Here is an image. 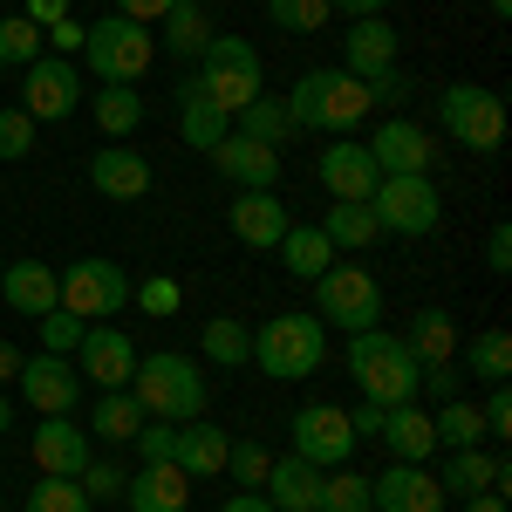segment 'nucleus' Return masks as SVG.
Segmentation results:
<instances>
[{"mask_svg": "<svg viewBox=\"0 0 512 512\" xmlns=\"http://www.w3.org/2000/svg\"><path fill=\"white\" fill-rule=\"evenodd\" d=\"M321 233H328L335 253H369V246L383 239V226H376V212H369L362 198H335L328 219H321Z\"/></svg>", "mask_w": 512, "mask_h": 512, "instance_id": "31", "label": "nucleus"}, {"mask_svg": "<svg viewBox=\"0 0 512 512\" xmlns=\"http://www.w3.org/2000/svg\"><path fill=\"white\" fill-rule=\"evenodd\" d=\"M472 376L478 383H506L512 376V335L506 328H478L472 335Z\"/></svg>", "mask_w": 512, "mask_h": 512, "instance_id": "40", "label": "nucleus"}, {"mask_svg": "<svg viewBox=\"0 0 512 512\" xmlns=\"http://www.w3.org/2000/svg\"><path fill=\"white\" fill-rule=\"evenodd\" d=\"M35 465L48 478H82V465H89V431H82L76 417H41L35 424Z\"/></svg>", "mask_w": 512, "mask_h": 512, "instance_id": "22", "label": "nucleus"}, {"mask_svg": "<svg viewBox=\"0 0 512 512\" xmlns=\"http://www.w3.org/2000/svg\"><path fill=\"white\" fill-rule=\"evenodd\" d=\"M226 451H233V437L219 431V424H205V417H192V424H178L171 465L185 478H226Z\"/></svg>", "mask_w": 512, "mask_h": 512, "instance_id": "26", "label": "nucleus"}, {"mask_svg": "<svg viewBox=\"0 0 512 512\" xmlns=\"http://www.w3.org/2000/svg\"><path fill=\"white\" fill-rule=\"evenodd\" d=\"M21 14H28V21H35L41 35H48V28H55V21H69V0H28V7H21Z\"/></svg>", "mask_w": 512, "mask_h": 512, "instance_id": "55", "label": "nucleus"}, {"mask_svg": "<svg viewBox=\"0 0 512 512\" xmlns=\"http://www.w3.org/2000/svg\"><path fill=\"white\" fill-rule=\"evenodd\" d=\"M226 130H233V117H226L219 103H205L198 82H185V89H178V137H185L192 151H212Z\"/></svg>", "mask_w": 512, "mask_h": 512, "instance_id": "33", "label": "nucleus"}, {"mask_svg": "<svg viewBox=\"0 0 512 512\" xmlns=\"http://www.w3.org/2000/svg\"><path fill=\"white\" fill-rule=\"evenodd\" d=\"M342 69H349L355 82H376V76L396 69V28L383 21V14L349 21V35H342Z\"/></svg>", "mask_w": 512, "mask_h": 512, "instance_id": "20", "label": "nucleus"}, {"mask_svg": "<svg viewBox=\"0 0 512 512\" xmlns=\"http://www.w3.org/2000/svg\"><path fill=\"white\" fill-rule=\"evenodd\" d=\"M280 260H287L294 280H321L335 267V246H328L321 226H287V233H280Z\"/></svg>", "mask_w": 512, "mask_h": 512, "instance_id": "36", "label": "nucleus"}, {"mask_svg": "<svg viewBox=\"0 0 512 512\" xmlns=\"http://www.w3.org/2000/svg\"><path fill=\"white\" fill-rule=\"evenodd\" d=\"M219 512H274V499H267V492H233Z\"/></svg>", "mask_w": 512, "mask_h": 512, "instance_id": "58", "label": "nucleus"}, {"mask_svg": "<svg viewBox=\"0 0 512 512\" xmlns=\"http://www.w3.org/2000/svg\"><path fill=\"white\" fill-rule=\"evenodd\" d=\"M192 7H219V0H192Z\"/></svg>", "mask_w": 512, "mask_h": 512, "instance_id": "63", "label": "nucleus"}, {"mask_svg": "<svg viewBox=\"0 0 512 512\" xmlns=\"http://www.w3.org/2000/svg\"><path fill=\"white\" fill-rule=\"evenodd\" d=\"M55 287H62V308L69 315H117L123 301H130V274H123L117 260H69V267H55Z\"/></svg>", "mask_w": 512, "mask_h": 512, "instance_id": "11", "label": "nucleus"}, {"mask_svg": "<svg viewBox=\"0 0 512 512\" xmlns=\"http://www.w3.org/2000/svg\"><path fill=\"white\" fill-rule=\"evenodd\" d=\"M506 485H512V465H506V458H492L485 444H472V451H451V458H444V472H437V492H444V499L506 492Z\"/></svg>", "mask_w": 512, "mask_h": 512, "instance_id": "21", "label": "nucleus"}, {"mask_svg": "<svg viewBox=\"0 0 512 512\" xmlns=\"http://www.w3.org/2000/svg\"><path fill=\"white\" fill-rule=\"evenodd\" d=\"M130 396L144 403L151 424H192V417H205V369H198V355H178V349L137 355Z\"/></svg>", "mask_w": 512, "mask_h": 512, "instance_id": "1", "label": "nucleus"}, {"mask_svg": "<svg viewBox=\"0 0 512 512\" xmlns=\"http://www.w3.org/2000/svg\"><path fill=\"white\" fill-rule=\"evenodd\" d=\"M76 485L89 492V506H103V499H123V485H130V472H123L117 458H89Z\"/></svg>", "mask_w": 512, "mask_h": 512, "instance_id": "44", "label": "nucleus"}, {"mask_svg": "<svg viewBox=\"0 0 512 512\" xmlns=\"http://www.w3.org/2000/svg\"><path fill=\"white\" fill-rule=\"evenodd\" d=\"M287 437H294V458H308L315 472H335V465L355 458V431H349V410L342 403H301Z\"/></svg>", "mask_w": 512, "mask_h": 512, "instance_id": "10", "label": "nucleus"}, {"mask_svg": "<svg viewBox=\"0 0 512 512\" xmlns=\"http://www.w3.org/2000/svg\"><path fill=\"white\" fill-rule=\"evenodd\" d=\"M451 499L437 492L431 465H390L369 478V512H444Z\"/></svg>", "mask_w": 512, "mask_h": 512, "instance_id": "16", "label": "nucleus"}, {"mask_svg": "<svg viewBox=\"0 0 512 512\" xmlns=\"http://www.w3.org/2000/svg\"><path fill=\"white\" fill-rule=\"evenodd\" d=\"M267 472H274V451L260 437H239L233 451H226V478H239V492H260Z\"/></svg>", "mask_w": 512, "mask_h": 512, "instance_id": "41", "label": "nucleus"}, {"mask_svg": "<svg viewBox=\"0 0 512 512\" xmlns=\"http://www.w3.org/2000/svg\"><path fill=\"white\" fill-rule=\"evenodd\" d=\"M403 349L417 355V369H437V362H458V321L444 315V308H417V321H410V335H403Z\"/></svg>", "mask_w": 512, "mask_h": 512, "instance_id": "29", "label": "nucleus"}, {"mask_svg": "<svg viewBox=\"0 0 512 512\" xmlns=\"http://www.w3.org/2000/svg\"><path fill=\"white\" fill-rule=\"evenodd\" d=\"M14 431V403H7V396H0V437Z\"/></svg>", "mask_w": 512, "mask_h": 512, "instance_id": "61", "label": "nucleus"}, {"mask_svg": "<svg viewBox=\"0 0 512 512\" xmlns=\"http://www.w3.org/2000/svg\"><path fill=\"white\" fill-rule=\"evenodd\" d=\"M349 431H355V444H362V437H376V431H383V403H355V410H349Z\"/></svg>", "mask_w": 512, "mask_h": 512, "instance_id": "56", "label": "nucleus"}, {"mask_svg": "<svg viewBox=\"0 0 512 512\" xmlns=\"http://www.w3.org/2000/svg\"><path fill=\"white\" fill-rule=\"evenodd\" d=\"M205 158L219 164V178H233L239 192H274V185H280V151L253 144V137H239V130H226Z\"/></svg>", "mask_w": 512, "mask_h": 512, "instance_id": "19", "label": "nucleus"}, {"mask_svg": "<svg viewBox=\"0 0 512 512\" xmlns=\"http://www.w3.org/2000/svg\"><path fill=\"white\" fill-rule=\"evenodd\" d=\"M198 355H205L212 369H246V362H253V328L239 315H212L198 328Z\"/></svg>", "mask_w": 512, "mask_h": 512, "instance_id": "32", "label": "nucleus"}, {"mask_svg": "<svg viewBox=\"0 0 512 512\" xmlns=\"http://www.w3.org/2000/svg\"><path fill=\"white\" fill-rule=\"evenodd\" d=\"M35 158V117L28 110H0V164Z\"/></svg>", "mask_w": 512, "mask_h": 512, "instance_id": "45", "label": "nucleus"}, {"mask_svg": "<svg viewBox=\"0 0 512 512\" xmlns=\"http://www.w3.org/2000/svg\"><path fill=\"white\" fill-rule=\"evenodd\" d=\"M315 178L328 198H362L369 205V192L383 185V171H376V158H369V144H355V137H335L328 151L315 158Z\"/></svg>", "mask_w": 512, "mask_h": 512, "instance_id": "17", "label": "nucleus"}, {"mask_svg": "<svg viewBox=\"0 0 512 512\" xmlns=\"http://www.w3.org/2000/svg\"><path fill=\"white\" fill-rule=\"evenodd\" d=\"M267 21L280 35H315L328 28V0H267Z\"/></svg>", "mask_w": 512, "mask_h": 512, "instance_id": "42", "label": "nucleus"}, {"mask_svg": "<svg viewBox=\"0 0 512 512\" xmlns=\"http://www.w3.org/2000/svg\"><path fill=\"white\" fill-rule=\"evenodd\" d=\"M41 41H48V55H82V21L69 14V21H55Z\"/></svg>", "mask_w": 512, "mask_h": 512, "instance_id": "52", "label": "nucleus"}, {"mask_svg": "<svg viewBox=\"0 0 512 512\" xmlns=\"http://www.w3.org/2000/svg\"><path fill=\"white\" fill-rule=\"evenodd\" d=\"M349 376L355 390H362V403H410L417 396V355L403 349V335H390V328H362V335H349Z\"/></svg>", "mask_w": 512, "mask_h": 512, "instance_id": "3", "label": "nucleus"}, {"mask_svg": "<svg viewBox=\"0 0 512 512\" xmlns=\"http://www.w3.org/2000/svg\"><path fill=\"white\" fill-rule=\"evenodd\" d=\"M369 212H376V226L396 239H431L444 226V198H437L431 178H383L376 192H369Z\"/></svg>", "mask_w": 512, "mask_h": 512, "instance_id": "9", "label": "nucleus"}, {"mask_svg": "<svg viewBox=\"0 0 512 512\" xmlns=\"http://www.w3.org/2000/svg\"><path fill=\"white\" fill-rule=\"evenodd\" d=\"M178 301H185V294H178V280H144V308H151V315H178Z\"/></svg>", "mask_w": 512, "mask_h": 512, "instance_id": "51", "label": "nucleus"}, {"mask_svg": "<svg viewBox=\"0 0 512 512\" xmlns=\"http://www.w3.org/2000/svg\"><path fill=\"white\" fill-rule=\"evenodd\" d=\"M76 103H82V76H76L69 55H35V62L21 69V103H14V110H28L35 123L76 117Z\"/></svg>", "mask_w": 512, "mask_h": 512, "instance_id": "12", "label": "nucleus"}, {"mask_svg": "<svg viewBox=\"0 0 512 512\" xmlns=\"http://www.w3.org/2000/svg\"><path fill=\"white\" fill-rule=\"evenodd\" d=\"M89 431L103 437V444H130V437L144 431V403L130 390H103L89 403Z\"/></svg>", "mask_w": 512, "mask_h": 512, "instance_id": "35", "label": "nucleus"}, {"mask_svg": "<svg viewBox=\"0 0 512 512\" xmlns=\"http://www.w3.org/2000/svg\"><path fill=\"white\" fill-rule=\"evenodd\" d=\"M403 103H410V82H403V69H390V76L369 82V110H383V117H403Z\"/></svg>", "mask_w": 512, "mask_h": 512, "instance_id": "47", "label": "nucleus"}, {"mask_svg": "<svg viewBox=\"0 0 512 512\" xmlns=\"http://www.w3.org/2000/svg\"><path fill=\"white\" fill-rule=\"evenodd\" d=\"M369 158H376V171H383V178H431L437 144H431V130H424V123L383 117L376 130H369Z\"/></svg>", "mask_w": 512, "mask_h": 512, "instance_id": "14", "label": "nucleus"}, {"mask_svg": "<svg viewBox=\"0 0 512 512\" xmlns=\"http://www.w3.org/2000/svg\"><path fill=\"white\" fill-rule=\"evenodd\" d=\"M7 376H21V349H14V342H0V383H7Z\"/></svg>", "mask_w": 512, "mask_h": 512, "instance_id": "60", "label": "nucleus"}, {"mask_svg": "<svg viewBox=\"0 0 512 512\" xmlns=\"http://www.w3.org/2000/svg\"><path fill=\"white\" fill-rule=\"evenodd\" d=\"M205 41H212V21H205V7H192V0H178V7L158 21V48L178 55V62H198Z\"/></svg>", "mask_w": 512, "mask_h": 512, "instance_id": "34", "label": "nucleus"}, {"mask_svg": "<svg viewBox=\"0 0 512 512\" xmlns=\"http://www.w3.org/2000/svg\"><path fill=\"white\" fill-rule=\"evenodd\" d=\"M69 362L89 369V383H96V390H130V376H137V342L123 335L117 321H89Z\"/></svg>", "mask_w": 512, "mask_h": 512, "instance_id": "15", "label": "nucleus"}, {"mask_svg": "<svg viewBox=\"0 0 512 512\" xmlns=\"http://www.w3.org/2000/svg\"><path fill=\"white\" fill-rule=\"evenodd\" d=\"M226 226H233L239 246L260 253V246H280V233H287L294 219H287V205H280L274 192H239L233 205H226Z\"/></svg>", "mask_w": 512, "mask_h": 512, "instance_id": "25", "label": "nucleus"}, {"mask_svg": "<svg viewBox=\"0 0 512 512\" xmlns=\"http://www.w3.org/2000/svg\"><path fill=\"white\" fill-rule=\"evenodd\" d=\"M383 444H390V458L396 465H431V451H437V431H431V410L410 396V403H390L383 410Z\"/></svg>", "mask_w": 512, "mask_h": 512, "instance_id": "23", "label": "nucleus"}, {"mask_svg": "<svg viewBox=\"0 0 512 512\" xmlns=\"http://www.w3.org/2000/svg\"><path fill=\"white\" fill-rule=\"evenodd\" d=\"M123 506H130V512H185V506H192V478L178 472L171 458H158V465L130 472V485H123Z\"/></svg>", "mask_w": 512, "mask_h": 512, "instance_id": "24", "label": "nucleus"}, {"mask_svg": "<svg viewBox=\"0 0 512 512\" xmlns=\"http://www.w3.org/2000/svg\"><path fill=\"white\" fill-rule=\"evenodd\" d=\"M82 328H89L82 315H69V308H48V315H41V349H48V355H76Z\"/></svg>", "mask_w": 512, "mask_h": 512, "instance_id": "46", "label": "nucleus"}, {"mask_svg": "<svg viewBox=\"0 0 512 512\" xmlns=\"http://www.w3.org/2000/svg\"><path fill=\"white\" fill-rule=\"evenodd\" d=\"M130 444L144 451V465H158V458H171V444H178V424H144Z\"/></svg>", "mask_w": 512, "mask_h": 512, "instance_id": "50", "label": "nucleus"}, {"mask_svg": "<svg viewBox=\"0 0 512 512\" xmlns=\"http://www.w3.org/2000/svg\"><path fill=\"white\" fill-rule=\"evenodd\" d=\"M478 417H485V437H512V390L506 383H492V396L478 403Z\"/></svg>", "mask_w": 512, "mask_h": 512, "instance_id": "49", "label": "nucleus"}, {"mask_svg": "<svg viewBox=\"0 0 512 512\" xmlns=\"http://www.w3.org/2000/svg\"><path fill=\"white\" fill-rule=\"evenodd\" d=\"M431 431H437V451H472L485 444V417H478V403H437L431 410Z\"/></svg>", "mask_w": 512, "mask_h": 512, "instance_id": "38", "label": "nucleus"}, {"mask_svg": "<svg viewBox=\"0 0 512 512\" xmlns=\"http://www.w3.org/2000/svg\"><path fill=\"white\" fill-rule=\"evenodd\" d=\"M458 512H506V492H472V499H458Z\"/></svg>", "mask_w": 512, "mask_h": 512, "instance_id": "59", "label": "nucleus"}, {"mask_svg": "<svg viewBox=\"0 0 512 512\" xmlns=\"http://www.w3.org/2000/svg\"><path fill=\"white\" fill-rule=\"evenodd\" d=\"M89 117H96V130H103L110 144H123V137L144 123V96H137L130 82H96V96H89Z\"/></svg>", "mask_w": 512, "mask_h": 512, "instance_id": "30", "label": "nucleus"}, {"mask_svg": "<svg viewBox=\"0 0 512 512\" xmlns=\"http://www.w3.org/2000/svg\"><path fill=\"white\" fill-rule=\"evenodd\" d=\"M437 123H444V137L465 144V151H499V144H506V96L485 89V82H451V89L437 96Z\"/></svg>", "mask_w": 512, "mask_h": 512, "instance_id": "8", "label": "nucleus"}, {"mask_svg": "<svg viewBox=\"0 0 512 512\" xmlns=\"http://www.w3.org/2000/svg\"><path fill=\"white\" fill-rule=\"evenodd\" d=\"M89 185L103 198H117V205H137V198L158 185V171L144 151H130V144H103V151H89Z\"/></svg>", "mask_w": 512, "mask_h": 512, "instance_id": "18", "label": "nucleus"}, {"mask_svg": "<svg viewBox=\"0 0 512 512\" xmlns=\"http://www.w3.org/2000/svg\"><path fill=\"white\" fill-rule=\"evenodd\" d=\"M315 512H369V472H349V465L321 472V506Z\"/></svg>", "mask_w": 512, "mask_h": 512, "instance_id": "39", "label": "nucleus"}, {"mask_svg": "<svg viewBox=\"0 0 512 512\" xmlns=\"http://www.w3.org/2000/svg\"><path fill=\"white\" fill-rule=\"evenodd\" d=\"M171 7H178V0H117V14H123V21H144V28H158Z\"/></svg>", "mask_w": 512, "mask_h": 512, "instance_id": "53", "label": "nucleus"}, {"mask_svg": "<svg viewBox=\"0 0 512 512\" xmlns=\"http://www.w3.org/2000/svg\"><path fill=\"white\" fill-rule=\"evenodd\" d=\"M315 321L321 328H342V335L383 328V287H376V274L355 267V260H335L315 280Z\"/></svg>", "mask_w": 512, "mask_h": 512, "instance_id": "7", "label": "nucleus"}, {"mask_svg": "<svg viewBox=\"0 0 512 512\" xmlns=\"http://www.w3.org/2000/svg\"><path fill=\"white\" fill-rule=\"evenodd\" d=\"M267 499H274V512H315L321 506V472L308 465V458H274V472H267V485H260Z\"/></svg>", "mask_w": 512, "mask_h": 512, "instance_id": "28", "label": "nucleus"}, {"mask_svg": "<svg viewBox=\"0 0 512 512\" xmlns=\"http://www.w3.org/2000/svg\"><path fill=\"white\" fill-rule=\"evenodd\" d=\"M280 103H287L294 137H301V130H335V137H349L355 123L369 117V82H355L349 69H308Z\"/></svg>", "mask_w": 512, "mask_h": 512, "instance_id": "2", "label": "nucleus"}, {"mask_svg": "<svg viewBox=\"0 0 512 512\" xmlns=\"http://www.w3.org/2000/svg\"><path fill=\"white\" fill-rule=\"evenodd\" d=\"M390 0H328V14H349V21H362V14H383Z\"/></svg>", "mask_w": 512, "mask_h": 512, "instance_id": "57", "label": "nucleus"}, {"mask_svg": "<svg viewBox=\"0 0 512 512\" xmlns=\"http://www.w3.org/2000/svg\"><path fill=\"white\" fill-rule=\"evenodd\" d=\"M485 7H492V14H499V21H506V14H512V0H485Z\"/></svg>", "mask_w": 512, "mask_h": 512, "instance_id": "62", "label": "nucleus"}, {"mask_svg": "<svg viewBox=\"0 0 512 512\" xmlns=\"http://www.w3.org/2000/svg\"><path fill=\"white\" fill-rule=\"evenodd\" d=\"M0 301H7L14 315H48V308H62L55 267H48V260H14V267L0 274Z\"/></svg>", "mask_w": 512, "mask_h": 512, "instance_id": "27", "label": "nucleus"}, {"mask_svg": "<svg viewBox=\"0 0 512 512\" xmlns=\"http://www.w3.org/2000/svg\"><path fill=\"white\" fill-rule=\"evenodd\" d=\"M192 82H198V96H205V103H219L226 117H239L253 96H267V69H260L253 41H239V35H212V41H205Z\"/></svg>", "mask_w": 512, "mask_h": 512, "instance_id": "5", "label": "nucleus"}, {"mask_svg": "<svg viewBox=\"0 0 512 512\" xmlns=\"http://www.w3.org/2000/svg\"><path fill=\"white\" fill-rule=\"evenodd\" d=\"M21 403L35 410V417H76L82 403V369L69 362V355H21Z\"/></svg>", "mask_w": 512, "mask_h": 512, "instance_id": "13", "label": "nucleus"}, {"mask_svg": "<svg viewBox=\"0 0 512 512\" xmlns=\"http://www.w3.org/2000/svg\"><path fill=\"white\" fill-rule=\"evenodd\" d=\"M28 512H89V492H82L76 478H35V492H28Z\"/></svg>", "mask_w": 512, "mask_h": 512, "instance_id": "43", "label": "nucleus"}, {"mask_svg": "<svg viewBox=\"0 0 512 512\" xmlns=\"http://www.w3.org/2000/svg\"><path fill=\"white\" fill-rule=\"evenodd\" d=\"M233 130H239V137H253V144H267V151L294 144V123H287V103H280V96H253V103L233 117Z\"/></svg>", "mask_w": 512, "mask_h": 512, "instance_id": "37", "label": "nucleus"}, {"mask_svg": "<svg viewBox=\"0 0 512 512\" xmlns=\"http://www.w3.org/2000/svg\"><path fill=\"white\" fill-rule=\"evenodd\" d=\"M417 390L431 396V403H458V396H465V376H458L451 362H437V369H424V376H417Z\"/></svg>", "mask_w": 512, "mask_h": 512, "instance_id": "48", "label": "nucleus"}, {"mask_svg": "<svg viewBox=\"0 0 512 512\" xmlns=\"http://www.w3.org/2000/svg\"><path fill=\"white\" fill-rule=\"evenodd\" d=\"M328 362V328L315 315H267L253 328V369L274 383H301Z\"/></svg>", "mask_w": 512, "mask_h": 512, "instance_id": "4", "label": "nucleus"}, {"mask_svg": "<svg viewBox=\"0 0 512 512\" xmlns=\"http://www.w3.org/2000/svg\"><path fill=\"white\" fill-rule=\"evenodd\" d=\"M82 55H89V76L96 82H144V69L158 62V35L144 21H123V14H103L82 28Z\"/></svg>", "mask_w": 512, "mask_h": 512, "instance_id": "6", "label": "nucleus"}, {"mask_svg": "<svg viewBox=\"0 0 512 512\" xmlns=\"http://www.w3.org/2000/svg\"><path fill=\"white\" fill-rule=\"evenodd\" d=\"M485 267H492V274H512V226H492V239H485Z\"/></svg>", "mask_w": 512, "mask_h": 512, "instance_id": "54", "label": "nucleus"}]
</instances>
